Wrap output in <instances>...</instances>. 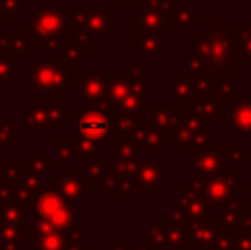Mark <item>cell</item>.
I'll list each match as a JSON object with an SVG mask.
<instances>
[{"instance_id":"obj_14","label":"cell","mask_w":251,"mask_h":250,"mask_svg":"<svg viewBox=\"0 0 251 250\" xmlns=\"http://www.w3.org/2000/svg\"><path fill=\"white\" fill-rule=\"evenodd\" d=\"M142 115H146V122L151 125L157 127L162 134L166 136V142H168L171 132L179 125L181 122V111L173 108L171 105H164L162 98H155L154 105L146 107L142 110Z\"/></svg>"},{"instance_id":"obj_35","label":"cell","mask_w":251,"mask_h":250,"mask_svg":"<svg viewBox=\"0 0 251 250\" xmlns=\"http://www.w3.org/2000/svg\"><path fill=\"white\" fill-rule=\"evenodd\" d=\"M21 182H23L31 192L36 194V195L48 185V178L45 177V175H41L40 171L34 170V168L31 167L29 160L21 161Z\"/></svg>"},{"instance_id":"obj_40","label":"cell","mask_w":251,"mask_h":250,"mask_svg":"<svg viewBox=\"0 0 251 250\" xmlns=\"http://www.w3.org/2000/svg\"><path fill=\"white\" fill-rule=\"evenodd\" d=\"M215 96L221 101H234L241 98V84L232 81H215Z\"/></svg>"},{"instance_id":"obj_34","label":"cell","mask_w":251,"mask_h":250,"mask_svg":"<svg viewBox=\"0 0 251 250\" xmlns=\"http://www.w3.org/2000/svg\"><path fill=\"white\" fill-rule=\"evenodd\" d=\"M109 168V161H102V160H93L84 163V180H86L87 190L93 192L96 185H102L108 173Z\"/></svg>"},{"instance_id":"obj_16","label":"cell","mask_w":251,"mask_h":250,"mask_svg":"<svg viewBox=\"0 0 251 250\" xmlns=\"http://www.w3.org/2000/svg\"><path fill=\"white\" fill-rule=\"evenodd\" d=\"M224 154L219 153V149L203 151V153L195 154L193 160H188L185 163L186 170H192V175L201 180H208L212 177H217L221 171L226 170Z\"/></svg>"},{"instance_id":"obj_3","label":"cell","mask_w":251,"mask_h":250,"mask_svg":"<svg viewBox=\"0 0 251 250\" xmlns=\"http://www.w3.org/2000/svg\"><path fill=\"white\" fill-rule=\"evenodd\" d=\"M24 130H36L45 139L50 130H62L70 122V107L62 103V93H48L43 98H31L21 111Z\"/></svg>"},{"instance_id":"obj_25","label":"cell","mask_w":251,"mask_h":250,"mask_svg":"<svg viewBox=\"0 0 251 250\" xmlns=\"http://www.w3.org/2000/svg\"><path fill=\"white\" fill-rule=\"evenodd\" d=\"M108 161H122V163L137 165L140 161V149L133 137L115 136V144L108 146Z\"/></svg>"},{"instance_id":"obj_26","label":"cell","mask_w":251,"mask_h":250,"mask_svg":"<svg viewBox=\"0 0 251 250\" xmlns=\"http://www.w3.org/2000/svg\"><path fill=\"white\" fill-rule=\"evenodd\" d=\"M185 113H190L193 117H199L201 120H207V122H217V118L221 117H226L227 115V105L224 101L217 100H197V101H192L190 105L185 107Z\"/></svg>"},{"instance_id":"obj_23","label":"cell","mask_w":251,"mask_h":250,"mask_svg":"<svg viewBox=\"0 0 251 250\" xmlns=\"http://www.w3.org/2000/svg\"><path fill=\"white\" fill-rule=\"evenodd\" d=\"M203 19L201 14L195 9L192 3H176L169 16L164 17V28L166 29H176V28H183V29H190L195 26V23H200Z\"/></svg>"},{"instance_id":"obj_21","label":"cell","mask_w":251,"mask_h":250,"mask_svg":"<svg viewBox=\"0 0 251 250\" xmlns=\"http://www.w3.org/2000/svg\"><path fill=\"white\" fill-rule=\"evenodd\" d=\"M224 120L234 127V130H238L243 137H251V98H238L231 101Z\"/></svg>"},{"instance_id":"obj_52","label":"cell","mask_w":251,"mask_h":250,"mask_svg":"<svg viewBox=\"0 0 251 250\" xmlns=\"http://www.w3.org/2000/svg\"><path fill=\"white\" fill-rule=\"evenodd\" d=\"M234 250H251V233H246V231H236Z\"/></svg>"},{"instance_id":"obj_50","label":"cell","mask_w":251,"mask_h":250,"mask_svg":"<svg viewBox=\"0 0 251 250\" xmlns=\"http://www.w3.org/2000/svg\"><path fill=\"white\" fill-rule=\"evenodd\" d=\"M133 195V187H132V178L126 180H120L115 190V197L118 200H130Z\"/></svg>"},{"instance_id":"obj_44","label":"cell","mask_w":251,"mask_h":250,"mask_svg":"<svg viewBox=\"0 0 251 250\" xmlns=\"http://www.w3.org/2000/svg\"><path fill=\"white\" fill-rule=\"evenodd\" d=\"M234 244H236V231L221 230L210 244L201 247L200 250H234Z\"/></svg>"},{"instance_id":"obj_41","label":"cell","mask_w":251,"mask_h":250,"mask_svg":"<svg viewBox=\"0 0 251 250\" xmlns=\"http://www.w3.org/2000/svg\"><path fill=\"white\" fill-rule=\"evenodd\" d=\"M0 182L9 185H16L17 182H21V161H0Z\"/></svg>"},{"instance_id":"obj_1","label":"cell","mask_w":251,"mask_h":250,"mask_svg":"<svg viewBox=\"0 0 251 250\" xmlns=\"http://www.w3.org/2000/svg\"><path fill=\"white\" fill-rule=\"evenodd\" d=\"M236 26L224 12H212L200 21V33L193 36V52L205 62L208 77L232 81Z\"/></svg>"},{"instance_id":"obj_13","label":"cell","mask_w":251,"mask_h":250,"mask_svg":"<svg viewBox=\"0 0 251 250\" xmlns=\"http://www.w3.org/2000/svg\"><path fill=\"white\" fill-rule=\"evenodd\" d=\"M162 177H164V165L159 160L139 161L135 168V173L132 177L133 194L139 192H162Z\"/></svg>"},{"instance_id":"obj_51","label":"cell","mask_w":251,"mask_h":250,"mask_svg":"<svg viewBox=\"0 0 251 250\" xmlns=\"http://www.w3.org/2000/svg\"><path fill=\"white\" fill-rule=\"evenodd\" d=\"M14 200H16V190H14V185L2 184V182H0V207L7 206V204L14 202Z\"/></svg>"},{"instance_id":"obj_57","label":"cell","mask_w":251,"mask_h":250,"mask_svg":"<svg viewBox=\"0 0 251 250\" xmlns=\"http://www.w3.org/2000/svg\"><path fill=\"white\" fill-rule=\"evenodd\" d=\"M248 192H250V199H251V184L248 185Z\"/></svg>"},{"instance_id":"obj_28","label":"cell","mask_w":251,"mask_h":250,"mask_svg":"<svg viewBox=\"0 0 251 250\" xmlns=\"http://www.w3.org/2000/svg\"><path fill=\"white\" fill-rule=\"evenodd\" d=\"M219 228L215 223L210 221H197V223H190L188 230H186V244L188 247H205L208 245L219 233Z\"/></svg>"},{"instance_id":"obj_48","label":"cell","mask_w":251,"mask_h":250,"mask_svg":"<svg viewBox=\"0 0 251 250\" xmlns=\"http://www.w3.org/2000/svg\"><path fill=\"white\" fill-rule=\"evenodd\" d=\"M185 69H186V74H190V76H208L205 62L201 60L200 55L195 54L193 50L185 54Z\"/></svg>"},{"instance_id":"obj_15","label":"cell","mask_w":251,"mask_h":250,"mask_svg":"<svg viewBox=\"0 0 251 250\" xmlns=\"http://www.w3.org/2000/svg\"><path fill=\"white\" fill-rule=\"evenodd\" d=\"M203 129H210V122L201 120L199 117H193V115L181 111V122L171 132V136L168 139V146H176L179 154H188V146L192 137Z\"/></svg>"},{"instance_id":"obj_46","label":"cell","mask_w":251,"mask_h":250,"mask_svg":"<svg viewBox=\"0 0 251 250\" xmlns=\"http://www.w3.org/2000/svg\"><path fill=\"white\" fill-rule=\"evenodd\" d=\"M250 158V147L246 144L243 146L236 147L232 144H226L224 147V160L226 163H231V165H241L245 161H248Z\"/></svg>"},{"instance_id":"obj_9","label":"cell","mask_w":251,"mask_h":250,"mask_svg":"<svg viewBox=\"0 0 251 250\" xmlns=\"http://www.w3.org/2000/svg\"><path fill=\"white\" fill-rule=\"evenodd\" d=\"M239 167L232 165L224 171L205 180V200L210 207L231 206L241 200V187H239Z\"/></svg>"},{"instance_id":"obj_29","label":"cell","mask_w":251,"mask_h":250,"mask_svg":"<svg viewBox=\"0 0 251 250\" xmlns=\"http://www.w3.org/2000/svg\"><path fill=\"white\" fill-rule=\"evenodd\" d=\"M139 247L142 250H168L166 231L162 223H151L139 233Z\"/></svg>"},{"instance_id":"obj_39","label":"cell","mask_w":251,"mask_h":250,"mask_svg":"<svg viewBox=\"0 0 251 250\" xmlns=\"http://www.w3.org/2000/svg\"><path fill=\"white\" fill-rule=\"evenodd\" d=\"M77 137V144H79V158L77 161L80 163H87V161L93 160H101V149L102 146L91 139H86V137Z\"/></svg>"},{"instance_id":"obj_10","label":"cell","mask_w":251,"mask_h":250,"mask_svg":"<svg viewBox=\"0 0 251 250\" xmlns=\"http://www.w3.org/2000/svg\"><path fill=\"white\" fill-rule=\"evenodd\" d=\"M106 89H108V77H104L100 67H86L77 83V94L84 101L86 108H94L100 111L104 110Z\"/></svg>"},{"instance_id":"obj_24","label":"cell","mask_w":251,"mask_h":250,"mask_svg":"<svg viewBox=\"0 0 251 250\" xmlns=\"http://www.w3.org/2000/svg\"><path fill=\"white\" fill-rule=\"evenodd\" d=\"M26 238H29V250H67L69 242V235L65 231L26 230Z\"/></svg>"},{"instance_id":"obj_22","label":"cell","mask_w":251,"mask_h":250,"mask_svg":"<svg viewBox=\"0 0 251 250\" xmlns=\"http://www.w3.org/2000/svg\"><path fill=\"white\" fill-rule=\"evenodd\" d=\"M162 226L166 231V242H168V250H186V230H188V223L183 221L181 218L175 216V214H164L162 216Z\"/></svg>"},{"instance_id":"obj_42","label":"cell","mask_w":251,"mask_h":250,"mask_svg":"<svg viewBox=\"0 0 251 250\" xmlns=\"http://www.w3.org/2000/svg\"><path fill=\"white\" fill-rule=\"evenodd\" d=\"M60 54H62V58L65 60V63L70 67V69H72V67L86 69V52L77 48L75 45H72L70 41L63 47V50L60 52Z\"/></svg>"},{"instance_id":"obj_5","label":"cell","mask_w":251,"mask_h":250,"mask_svg":"<svg viewBox=\"0 0 251 250\" xmlns=\"http://www.w3.org/2000/svg\"><path fill=\"white\" fill-rule=\"evenodd\" d=\"M171 214L186 223L210 221V206L205 200V180L188 175L178 187V197L169 202Z\"/></svg>"},{"instance_id":"obj_8","label":"cell","mask_w":251,"mask_h":250,"mask_svg":"<svg viewBox=\"0 0 251 250\" xmlns=\"http://www.w3.org/2000/svg\"><path fill=\"white\" fill-rule=\"evenodd\" d=\"M197 100H215V79L208 76L173 74L169 77V105L176 110Z\"/></svg>"},{"instance_id":"obj_32","label":"cell","mask_w":251,"mask_h":250,"mask_svg":"<svg viewBox=\"0 0 251 250\" xmlns=\"http://www.w3.org/2000/svg\"><path fill=\"white\" fill-rule=\"evenodd\" d=\"M33 220V207H26L23 204L10 202L0 207V223H16V224H31Z\"/></svg>"},{"instance_id":"obj_2","label":"cell","mask_w":251,"mask_h":250,"mask_svg":"<svg viewBox=\"0 0 251 250\" xmlns=\"http://www.w3.org/2000/svg\"><path fill=\"white\" fill-rule=\"evenodd\" d=\"M70 43L89 54L101 43V38L116 28V14L104 3H70Z\"/></svg>"},{"instance_id":"obj_20","label":"cell","mask_w":251,"mask_h":250,"mask_svg":"<svg viewBox=\"0 0 251 250\" xmlns=\"http://www.w3.org/2000/svg\"><path fill=\"white\" fill-rule=\"evenodd\" d=\"M133 140L139 146L140 153H162L164 147L168 146L166 142V136L157 129V127L151 125L149 122H140V125L133 132Z\"/></svg>"},{"instance_id":"obj_36","label":"cell","mask_w":251,"mask_h":250,"mask_svg":"<svg viewBox=\"0 0 251 250\" xmlns=\"http://www.w3.org/2000/svg\"><path fill=\"white\" fill-rule=\"evenodd\" d=\"M140 115L142 113H120L115 115L111 122L113 132L115 136L122 137H132L135 129L140 125Z\"/></svg>"},{"instance_id":"obj_12","label":"cell","mask_w":251,"mask_h":250,"mask_svg":"<svg viewBox=\"0 0 251 250\" xmlns=\"http://www.w3.org/2000/svg\"><path fill=\"white\" fill-rule=\"evenodd\" d=\"M51 184L56 192L65 199V202H69L72 207H77V204L89 192L86 180L82 177H79V171L70 167L69 163L60 165V173L56 177H53Z\"/></svg>"},{"instance_id":"obj_55","label":"cell","mask_w":251,"mask_h":250,"mask_svg":"<svg viewBox=\"0 0 251 250\" xmlns=\"http://www.w3.org/2000/svg\"><path fill=\"white\" fill-rule=\"evenodd\" d=\"M135 0H108V5H132Z\"/></svg>"},{"instance_id":"obj_7","label":"cell","mask_w":251,"mask_h":250,"mask_svg":"<svg viewBox=\"0 0 251 250\" xmlns=\"http://www.w3.org/2000/svg\"><path fill=\"white\" fill-rule=\"evenodd\" d=\"M33 216L50 223L56 230L69 233L79 221H77L75 207H72L69 202H65L62 195L53 187V184H48L36 195L33 202Z\"/></svg>"},{"instance_id":"obj_49","label":"cell","mask_w":251,"mask_h":250,"mask_svg":"<svg viewBox=\"0 0 251 250\" xmlns=\"http://www.w3.org/2000/svg\"><path fill=\"white\" fill-rule=\"evenodd\" d=\"M241 211H243V216L241 221H239V228L238 231H246V233H251V199L248 200H243L241 199Z\"/></svg>"},{"instance_id":"obj_53","label":"cell","mask_w":251,"mask_h":250,"mask_svg":"<svg viewBox=\"0 0 251 250\" xmlns=\"http://www.w3.org/2000/svg\"><path fill=\"white\" fill-rule=\"evenodd\" d=\"M9 113V93L5 89H0V117Z\"/></svg>"},{"instance_id":"obj_43","label":"cell","mask_w":251,"mask_h":250,"mask_svg":"<svg viewBox=\"0 0 251 250\" xmlns=\"http://www.w3.org/2000/svg\"><path fill=\"white\" fill-rule=\"evenodd\" d=\"M23 0H0V21H23Z\"/></svg>"},{"instance_id":"obj_54","label":"cell","mask_w":251,"mask_h":250,"mask_svg":"<svg viewBox=\"0 0 251 250\" xmlns=\"http://www.w3.org/2000/svg\"><path fill=\"white\" fill-rule=\"evenodd\" d=\"M111 250H142V249H140L139 245H126L123 238H118V240L115 242V245L111 247Z\"/></svg>"},{"instance_id":"obj_33","label":"cell","mask_w":251,"mask_h":250,"mask_svg":"<svg viewBox=\"0 0 251 250\" xmlns=\"http://www.w3.org/2000/svg\"><path fill=\"white\" fill-rule=\"evenodd\" d=\"M55 146V158L60 165L62 163H72L79 158V144L77 137H55L53 139Z\"/></svg>"},{"instance_id":"obj_30","label":"cell","mask_w":251,"mask_h":250,"mask_svg":"<svg viewBox=\"0 0 251 250\" xmlns=\"http://www.w3.org/2000/svg\"><path fill=\"white\" fill-rule=\"evenodd\" d=\"M26 230L23 224L0 223V250H23Z\"/></svg>"},{"instance_id":"obj_6","label":"cell","mask_w":251,"mask_h":250,"mask_svg":"<svg viewBox=\"0 0 251 250\" xmlns=\"http://www.w3.org/2000/svg\"><path fill=\"white\" fill-rule=\"evenodd\" d=\"M29 84L38 93H67L72 83H79L80 76H74L63 58L34 60L31 58Z\"/></svg>"},{"instance_id":"obj_4","label":"cell","mask_w":251,"mask_h":250,"mask_svg":"<svg viewBox=\"0 0 251 250\" xmlns=\"http://www.w3.org/2000/svg\"><path fill=\"white\" fill-rule=\"evenodd\" d=\"M24 29L29 34L33 45H40L47 40H70V17L69 12L58 5L40 7L27 21Z\"/></svg>"},{"instance_id":"obj_56","label":"cell","mask_w":251,"mask_h":250,"mask_svg":"<svg viewBox=\"0 0 251 250\" xmlns=\"http://www.w3.org/2000/svg\"><path fill=\"white\" fill-rule=\"evenodd\" d=\"M200 3H201V5H208V3H210V0H200Z\"/></svg>"},{"instance_id":"obj_31","label":"cell","mask_w":251,"mask_h":250,"mask_svg":"<svg viewBox=\"0 0 251 250\" xmlns=\"http://www.w3.org/2000/svg\"><path fill=\"white\" fill-rule=\"evenodd\" d=\"M241 202V200H239ZM236 202L231 206H222L215 209V224H217L219 230L224 231H238L239 221H241L243 211L241 204Z\"/></svg>"},{"instance_id":"obj_11","label":"cell","mask_w":251,"mask_h":250,"mask_svg":"<svg viewBox=\"0 0 251 250\" xmlns=\"http://www.w3.org/2000/svg\"><path fill=\"white\" fill-rule=\"evenodd\" d=\"M77 136L91 139L94 142L101 144L102 147L109 146V134L113 132L109 115L104 111L94 110V108H86L75 117Z\"/></svg>"},{"instance_id":"obj_38","label":"cell","mask_w":251,"mask_h":250,"mask_svg":"<svg viewBox=\"0 0 251 250\" xmlns=\"http://www.w3.org/2000/svg\"><path fill=\"white\" fill-rule=\"evenodd\" d=\"M55 160L51 153H31L29 154V163L36 171L45 175L47 178L55 177Z\"/></svg>"},{"instance_id":"obj_19","label":"cell","mask_w":251,"mask_h":250,"mask_svg":"<svg viewBox=\"0 0 251 250\" xmlns=\"http://www.w3.org/2000/svg\"><path fill=\"white\" fill-rule=\"evenodd\" d=\"M130 26L140 34H159V36H162L166 29L161 10L155 7H139L130 16Z\"/></svg>"},{"instance_id":"obj_18","label":"cell","mask_w":251,"mask_h":250,"mask_svg":"<svg viewBox=\"0 0 251 250\" xmlns=\"http://www.w3.org/2000/svg\"><path fill=\"white\" fill-rule=\"evenodd\" d=\"M31 41L24 28H16L12 36L7 28H0V48L7 50L16 60H31Z\"/></svg>"},{"instance_id":"obj_27","label":"cell","mask_w":251,"mask_h":250,"mask_svg":"<svg viewBox=\"0 0 251 250\" xmlns=\"http://www.w3.org/2000/svg\"><path fill=\"white\" fill-rule=\"evenodd\" d=\"M243 62L251 67V23L246 19L239 21L234 31V65L241 67Z\"/></svg>"},{"instance_id":"obj_45","label":"cell","mask_w":251,"mask_h":250,"mask_svg":"<svg viewBox=\"0 0 251 250\" xmlns=\"http://www.w3.org/2000/svg\"><path fill=\"white\" fill-rule=\"evenodd\" d=\"M84 233H86V226L84 223H77L72 230L69 231V242H67V250H93V247L86 245V238H84Z\"/></svg>"},{"instance_id":"obj_37","label":"cell","mask_w":251,"mask_h":250,"mask_svg":"<svg viewBox=\"0 0 251 250\" xmlns=\"http://www.w3.org/2000/svg\"><path fill=\"white\" fill-rule=\"evenodd\" d=\"M24 70L16 65V58L7 50L0 48V84H14L17 76H23Z\"/></svg>"},{"instance_id":"obj_17","label":"cell","mask_w":251,"mask_h":250,"mask_svg":"<svg viewBox=\"0 0 251 250\" xmlns=\"http://www.w3.org/2000/svg\"><path fill=\"white\" fill-rule=\"evenodd\" d=\"M130 50L139 55V60H161L171 50V45L164 43L159 34H133L130 38Z\"/></svg>"},{"instance_id":"obj_47","label":"cell","mask_w":251,"mask_h":250,"mask_svg":"<svg viewBox=\"0 0 251 250\" xmlns=\"http://www.w3.org/2000/svg\"><path fill=\"white\" fill-rule=\"evenodd\" d=\"M16 144V125L12 122H0V154H7V151Z\"/></svg>"}]
</instances>
